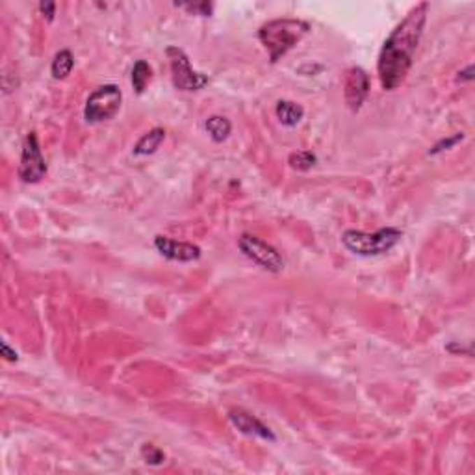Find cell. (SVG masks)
<instances>
[{
  "mask_svg": "<svg viewBox=\"0 0 475 475\" xmlns=\"http://www.w3.org/2000/svg\"><path fill=\"white\" fill-rule=\"evenodd\" d=\"M429 4L420 2L414 6L409 15L392 30L384 41L377 61V73L381 86L386 92H394L405 82L412 67L414 54L425 28Z\"/></svg>",
  "mask_w": 475,
  "mask_h": 475,
  "instance_id": "obj_1",
  "label": "cell"
},
{
  "mask_svg": "<svg viewBox=\"0 0 475 475\" xmlns=\"http://www.w3.org/2000/svg\"><path fill=\"white\" fill-rule=\"evenodd\" d=\"M448 351L449 353H466V355H472V349L470 347H462V346H457V344H449L448 346Z\"/></svg>",
  "mask_w": 475,
  "mask_h": 475,
  "instance_id": "obj_23",
  "label": "cell"
},
{
  "mask_svg": "<svg viewBox=\"0 0 475 475\" xmlns=\"http://www.w3.org/2000/svg\"><path fill=\"white\" fill-rule=\"evenodd\" d=\"M154 247L162 256L175 262H193L200 258V249L193 243L177 242L168 236H156L154 238Z\"/></svg>",
  "mask_w": 475,
  "mask_h": 475,
  "instance_id": "obj_9",
  "label": "cell"
},
{
  "mask_svg": "<svg viewBox=\"0 0 475 475\" xmlns=\"http://www.w3.org/2000/svg\"><path fill=\"white\" fill-rule=\"evenodd\" d=\"M370 93V76L360 67L347 69L344 78V97H346L347 108L351 112H358Z\"/></svg>",
  "mask_w": 475,
  "mask_h": 475,
  "instance_id": "obj_8",
  "label": "cell"
},
{
  "mask_svg": "<svg viewBox=\"0 0 475 475\" xmlns=\"http://www.w3.org/2000/svg\"><path fill=\"white\" fill-rule=\"evenodd\" d=\"M403 233L395 227L379 228L377 233H362V231H346L342 243L347 251L356 256H381L397 245Z\"/></svg>",
  "mask_w": 475,
  "mask_h": 475,
  "instance_id": "obj_3",
  "label": "cell"
},
{
  "mask_svg": "<svg viewBox=\"0 0 475 475\" xmlns=\"http://www.w3.org/2000/svg\"><path fill=\"white\" fill-rule=\"evenodd\" d=\"M0 353H2V356H4L8 362L19 360V355H17V351H13V349H11V347L8 346L6 342H2V344H0Z\"/></svg>",
  "mask_w": 475,
  "mask_h": 475,
  "instance_id": "obj_21",
  "label": "cell"
},
{
  "mask_svg": "<svg viewBox=\"0 0 475 475\" xmlns=\"http://www.w3.org/2000/svg\"><path fill=\"white\" fill-rule=\"evenodd\" d=\"M141 457H143L147 465L151 466H160L166 462V453L154 444H143L141 446Z\"/></svg>",
  "mask_w": 475,
  "mask_h": 475,
  "instance_id": "obj_17",
  "label": "cell"
},
{
  "mask_svg": "<svg viewBox=\"0 0 475 475\" xmlns=\"http://www.w3.org/2000/svg\"><path fill=\"white\" fill-rule=\"evenodd\" d=\"M310 32V24L301 19H275L262 24L258 30L260 43L270 52V61L277 64Z\"/></svg>",
  "mask_w": 475,
  "mask_h": 475,
  "instance_id": "obj_2",
  "label": "cell"
},
{
  "mask_svg": "<svg viewBox=\"0 0 475 475\" xmlns=\"http://www.w3.org/2000/svg\"><path fill=\"white\" fill-rule=\"evenodd\" d=\"M177 8H184V10L193 11V13H199L203 17H210L212 10H214V4L210 2H199V4H177Z\"/></svg>",
  "mask_w": 475,
  "mask_h": 475,
  "instance_id": "obj_19",
  "label": "cell"
},
{
  "mask_svg": "<svg viewBox=\"0 0 475 475\" xmlns=\"http://www.w3.org/2000/svg\"><path fill=\"white\" fill-rule=\"evenodd\" d=\"M151 78H152L151 65L147 64L145 59H138L134 64V69H132V87H134L138 95H141V93L145 92Z\"/></svg>",
  "mask_w": 475,
  "mask_h": 475,
  "instance_id": "obj_15",
  "label": "cell"
},
{
  "mask_svg": "<svg viewBox=\"0 0 475 475\" xmlns=\"http://www.w3.org/2000/svg\"><path fill=\"white\" fill-rule=\"evenodd\" d=\"M462 140H465V134H455V136H451V138H444V140H440L437 145L432 147L431 151H429V154H431V156H434V154H438V152L448 151V149L455 147L457 143H459V141H462Z\"/></svg>",
  "mask_w": 475,
  "mask_h": 475,
  "instance_id": "obj_18",
  "label": "cell"
},
{
  "mask_svg": "<svg viewBox=\"0 0 475 475\" xmlns=\"http://www.w3.org/2000/svg\"><path fill=\"white\" fill-rule=\"evenodd\" d=\"M228 420H231V423L236 427L238 431L247 434V437H258L264 438V440H270V442L277 440V437L273 434L270 427L262 423L256 416L243 411V409H234V411L228 412Z\"/></svg>",
  "mask_w": 475,
  "mask_h": 475,
  "instance_id": "obj_10",
  "label": "cell"
},
{
  "mask_svg": "<svg viewBox=\"0 0 475 475\" xmlns=\"http://www.w3.org/2000/svg\"><path fill=\"white\" fill-rule=\"evenodd\" d=\"M121 103H123V93L115 84L97 87L87 97L86 106H84V119L92 124L108 121L117 114Z\"/></svg>",
  "mask_w": 475,
  "mask_h": 475,
  "instance_id": "obj_4",
  "label": "cell"
},
{
  "mask_svg": "<svg viewBox=\"0 0 475 475\" xmlns=\"http://www.w3.org/2000/svg\"><path fill=\"white\" fill-rule=\"evenodd\" d=\"M238 247L249 260H253L254 264L260 265L262 270L271 271V273H279L284 270V260L281 253L277 251L273 245L265 243L258 236L253 234H242L238 240Z\"/></svg>",
  "mask_w": 475,
  "mask_h": 475,
  "instance_id": "obj_6",
  "label": "cell"
},
{
  "mask_svg": "<svg viewBox=\"0 0 475 475\" xmlns=\"http://www.w3.org/2000/svg\"><path fill=\"white\" fill-rule=\"evenodd\" d=\"M205 129L216 143H223L231 136L233 124H231V121L227 117H223V115H212V117L206 119Z\"/></svg>",
  "mask_w": 475,
  "mask_h": 475,
  "instance_id": "obj_13",
  "label": "cell"
},
{
  "mask_svg": "<svg viewBox=\"0 0 475 475\" xmlns=\"http://www.w3.org/2000/svg\"><path fill=\"white\" fill-rule=\"evenodd\" d=\"M39 11L43 13V17L49 22L54 21V15H56V4H54V2H41V4H39Z\"/></svg>",
  "mask_w": 475,
  "mask_h": 475,
  "instance_id": "obj_20",
  "label": "cell"
},
{
  "mask_svg": "<svg viewBox=\"0 0 475 475\" xmlns=\"http://www.w3.org/2000/svg\"><path fill=\"white\" fill-rule=\"evenodd\" d=\"M166 140V130L163 129H152L147 134L140 138V141L134 145V156H149L160 149V145Z\"/></svg>",
  "mask_w": 475,
  "mask_h": 475,
  "instance_id": "obj_11",
  "label": "cell"
},
{
  "mask_svg": "<svg viewBox=\"0 0 475 475\" xmlns=\"http://www.w3.org/2000/svg\"><path fill=\"white\" fill-rule=\"evenodd\" d=\"M288 163H290V168L297 169V171H308L318 163V156L310 151L292 152L288 158Z\"/></svg>",
  "mask_w": 475,
  "mask_h": 475,
  "instance_id": "obj_16",
  "label": "cell"
},
{
  "mask_svg": "<svg viewBox=\"0 0 475 475\" xmlns=\"http://www.w3.org/2000/svg\"><path fill=\"white\" fill-rule=\"evenodd\" d=\"M275 114L277 119H279L284 126L293 129V126H297V124L302 121V117H305V108H302L301 104L292 103V101H279L275 106Z\"/></svg>",
  "mask_w": 475,
  "mask_h": 475,
  "instance_id": "obj_12",
  "label": "cell"
},
{
  "mask_svg": "<svg viewBox=\"0 0 475 475\" xmlns=\"http://www.w3.org/2000/svg\"><path fill=\"white\" fill-rule=\"evenodd\" d=\"M75 67V58L71 54V50L64 49L59 50L58 54L52 59V65H50V73H52V78L56 80H64L71 75V71Z\"/></svg>",
  "mask_w": 475,
  "mask_h": 475,
  "instance_id": "obj_14",
  "label": "cell"
},
{
  "mask_svg": "<svg viewBox=\"0 0 475 475\" xmlns=\"http://www.w3.org/2000/svg\"><path fill=\"white\" fill-rule=\"evenodd\" d=\"M459 82H472L474 80V65H468L466 69L459 71V76H457Z\"/></svg>",
  "mask_w": 475,
  "mask_h": 475,
  "instance_id": "obj_22",
  "label": "cell"
},
{
  "mask_svg": "<svg viewBox=\"0 0 475 475\" xmlns=\"http://www.w3.org/2000/svg\"><path fill=\"white\" fill-rule=\"evenodd\" d=\"M19 178L24 184H36L47 173V163L41 154V147H39L38 136L36 132H28L22 143L21 152V163H19Z\"/></svg>",
  "mask_w": 475,
  "mask_h": 475,
  "instance_id": "obj_7",
  "label": "cell"
},
{
  "mask_svg": "<svg viewBox=\"0 0 475 475\" xmlns=\"http://www.w3.org/2000/svg\"><path fill=\"white\" fill-rule=\"evenodd\" d=\"M166 54L171 64V76H173V86L180 92H199L208 84V76L195 71L191 61L182 49L178 47H168Z\"/></svg>",
  "mask_w": 475,
  "mask_h": 475,
  "instance_id": "obj_5",
  "label": "cell"
}]
</instances>
